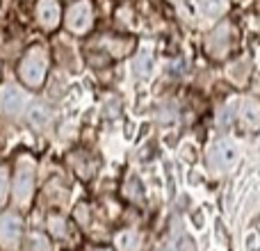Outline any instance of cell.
<instances>
[{
	"label": "cell",
	"mask_w": 260,
	"mask_h": 251,
	"mask_svg": "<svg viewBox=\"0 0 260 251\" xmlns=\"http://www.w3.org/2000/svg\"><path fill=\"white\" fill-rule=\"evenodd\" d=\"M48 229L55 238H64V235H67V219H64V217H57V215L48 217Z\"/></svg>",
	"instance_id": "obj_16"
},
{
	"label": "cell",
	"mask_w": 260,
	"mask_h": 251,
	"mask_svg": "<svg viewBox=\"0 0 260 251\" xmlns=\"http://www.w3.org/2000/svg\"><path fill=\"white\" fill-rule=\"evenodd\" d=\"M37 21L44 30L53 32L62 21V7L59 0H37Z\"/></svg>",
	"instance_id": "obj_7"
},
{
	"label": "cell",
	"mask_w": 260,
	"mask_h": 251,
	"mask_svg": "<svg viewBox=\"0 0 260 251\" xmlns=\"http://www.w3.org/2000/svg\"><path fill=\"white\" fill-rule=\"evenodd\" d=\"M240 121L247 130H256L260 128V103L253 99L242 101L240 105Z\"/></svg>",
	"instance_id": "obj_9"
},
{
	"label": "cell",
	"mask_w": 260,
	"mask_h": 251,
	"mask_svg": "<svg viewBox=\"0 0 260 251\" xmlns=\"http://www.w3.org/2000/svg\"><path fill=\"white\" fill-rule=\"evenodd\" d=\"M46 73H48V53L44 46H32L18 64V76L27 87L37 89L44 85Z\"/></svg>",
	"instance_id": "obj_1"
},
{
	"label": "cell",
	"mask_w": 260,
	"mask_h": 251,
	"mask_svg": "<svg viewBox=\"0 0 260 251\" xmlns=\"http://www.w3.org/2000/svg\"><path fill=\"white\" fill-rule=\"evenodd\" d=\"M199 7L206 16H217L226 9V0H199Z\"/></svg>",
	"instance_id": "obj_15"
},
{
	"label": "cell",
	"mask_w": 260,
	"mask_h": 251,
	"mask_svg": "<svg viewBox=\"0 0 260 251\" xmlns=\"http://www.w3.org/2000/svg\"><path fill=\"white\" fill-rule=\"evenodd\" d=\"M25 108H27V99L21 87L5 85L3 89H0V110H3L7 117H18Z\"/></svg>",
	"instance_id": "obj_6"
},
{
	"label": "cell",
	"mask_w": 260,
	"mask_h": 251,
	"mask_svg": "<svg viewBox=\"0 0 260 251\" xmlns=\"http://www.w3.org/2000/svg\"><path fill=\"white\" fill-rule=\"evenodd\" d=\"M35 190V160L30 155H21L14 167V201L18 206H27L32 201Z\"/></svg>",
	"instance_id": "obj_2"
},
{
	"label": "cell",
	"mask_w": 260,
	"mask_h": 251,
	"mask_svg": "<svg viewBox=\"0 0 260 251\" xmlns=\"http://www.w3.org/2000/svg\"><path fill=\"white\" fill-rule=\"evenodd\" d=\"M50 121V112L48 108H46L44 103H30L27 105V123L32 125V128H46Z\"/></svg>",
	"instance_id": "obj_11"
},
{
	"label": "cell",
	"mask_w": 260,
	"mask_h": 251,
	"mask_svg": "<svg viewBox=\"0 0 260 251\" xmlns=\"http://www.w3.org/2000/svg\"><path fill=\"white\" fill-rule=\"evenodd\" d=\"M64 23H67V30L73 32V35H87V32L94 27V5L89 0H78L71 7L67 9V16H64Z\"/></svg>",
	"instance_id": "obj_3"
},
{
	"label": "cell",
	"mask_w": 260,
	"mask_h": 251,
	"mask_svg": "<svg viewBox=\"0 0 260 251\" xmlns=\"http://www.w3.org/2000/svg\"><path fill=\"white\" fill-rule=\"evenodd\" d=\"M157 251H194V247L183 233H176V235H171V238H167Z\"/></svg>",
	"instance_id": "obj_13"
},
{
	"label": "cell",
	"mask_w": 260,
	"mask_h": 251,
	"mask_svg": "<svg viewBox=\"0 0 260 251\" xmlns=\"http://www.w3.org/2000/svg\"><path fill=\"white\" fill-rule=\"evenodd\" d=\"M25 251H50V240L44 233H30L25 240Z\"/></svg>",
	"instance_id": "obj_14"
},
{
	"label": "cell",
	"mask_w": 260,
	"mask_h": 251,
	"mask_svg": "<svg viewBox=\"0 0 260 251\" xmlns=\"http://www.w3.org/2000/svg\"><path fill=\"white\" fill-rule=\"evenodd\" d=\"M231 25L229 23H224V25H219L215 32L210 35V39H208V50H210L215 57H221V55L226 53V50L231 48Z\"/></svg>",
	"instance_id": "obj_8"
},
{
	"label": "cell",
	"mask_w": 260,
	"mask_h": 251,
	"mask_svg": "<svg viewBox=\"0 0 260 251\" xmlns=\"http://www.w3.org/2000/svg\"><path fill=\"white\" fill-rule=\"evenodd\" d=\"M7 187H9L7 171H5V167H0V208H3L5 201H7Z\"/></svg>",
	"instance_id": "obj_17"
},
{
	"label": "cell",
	"mask_w": 260,
	"mask_h": 251,
	"mask_svg": "<svg viewBox=\"0 0 260 251\" xmlns=\"http://www.w3.org/2000/svg\"><path fill=\"white\" fill-rule=\"evenodd\" d=\"M21 235H23V222L18 215L14 212H5L0 215V247L12 251L18 247L21 242Z\"/></svg>",
	"instance_id": "obj_5"
},
{
	"label": "cell",
	"mask_w": 260,
	"mask_h": 251,
	"mask_svg": "<svg viewBox=\"0 0 260 251\" xmlns=\"http://www.w3.org/2000/svg\"><path fill=\"white\" fill-rule=\"evenodd\" d=\"M114 247L119 251H139L142 247V238H139L137 231H119L117 235H114Z\"/></svg>",
	"instance_id": "obj_10"
},
{
	"label": "cell",
	"mask_w": 260,
	"mask_h": 251,
	"mask_svg": "<svg viewBox=\"0 0 260 251\" xmlns=\"http://www.w3.org/2000/svg\"><path fill=\"white\" fill-rule=\"evenodd\" d=\"M238 162V146L229 139H219L208 151V165L212 171H229Z\"/></svg>",
	"instance_id": "obj_4"
},
{
	"label": "cell",
	"mask_w": 260,
	"mask_h": 251,
	"mask_svg": "<svg viewBox=\"0 0 260 251\" xmlns=\"http://www.w3.org/2000/svg\"><path fill=\"white\" fill-rule=\"evenodd\" d=\"M96 251H105V249H96Z\"/></svg>",
	"instance_id": "obj_18"
},
{
	"label": "cell",
	"mask_w": 260,
	"mask_h": 251,
	"mask_svg": "<svg viewBox=\"0 0 260 251\" xmlns=\"http://www.w3.org/2000/svg\"><path fill=\"white\" fill-rule=\"evenodd\" d=\"M135 76L137 78H148L153 71V55L148 48H142L137 53V57H135Z\"/></svg>",
	"instance_id": "obj_12"
}]
</instances>
